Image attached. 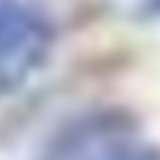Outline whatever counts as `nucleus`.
<instances>
[{"label":"nucleus","instance_id":"obj_1","mask_svg":"<svg viewBox=\"0 0 160 160\" xmlns=\"http://www.w3.org/2000/svg\"><path fill=\"white\" fill-rule=\"evenodd\" d=\"M53 47L50 19L28 0H0V98L19 91L47 63Z\"/></svg>","mask_w":160,"mask_h":160},{"label":"nucleus","instance_id":"obj_2","mask_svg":"<svg viewBox=\"0 0 160 160\" xmlns=\"http://www.w3.org/2000/svg\"><path fill=\"white\" fill-rule=\"evenodd\" d=\"M135 132H138V122L132 119V113H126L119 107L88 110V113L66 119L50 135V141L44 144L38 160H88L107 141L122 138V135H135Z\"/></svg>","mask_w":160,"mask_h":160},{"label":"nucleus","instance_id":"obj_3","mask_svg":"<svg viewBox=\"0 0 160 160\" xmlns=\"http://www.w3.org/2000/svg\"><path fill=\"white\" fill-rule=\"evenodd\" d=\"M88 160H160V148L157 144H148L135 135H122V138H113L107 141L101 151H94Z\"/></svg>","mask_w":160,"mask_h":160},{"label":"nucleus","instance_id":"obj_4","mask_svg":"<svg viewBox=\"0 0 160 160\" xmlns=\"http://www.w3.org/2000/svg\"><path fill=\"white\" fill-rule=\"evenodd\" d=\"M138 16L144 19H160V0H138Z\"/></svg>","mask_w":160,"mask_h":160}]
</instances>
